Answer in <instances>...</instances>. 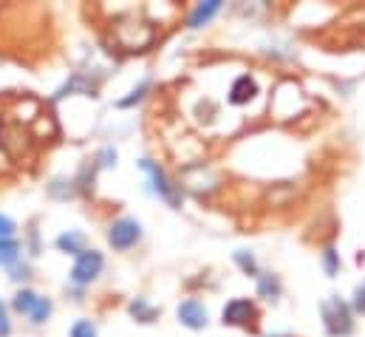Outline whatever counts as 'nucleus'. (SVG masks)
<instances>
[{"instance_id":"nucleus-21","label":"nucleus","mask_w":365,"mask_h":337,"mask_svg":"<svg viewBox=\"0 0 365 337\" xmlns=\"http://www.w3.org/2000/svg\"><path fill=\"white\" fill-rule=\"evenodd\" d=\"M9 332H11V326H9V318L3 315L0 318V337H9Z\"/></svg>"},{"instance_id":"nucleus-11","label":"nucleus","mask_w":365,"mask_h":337,"mask_svg":"<svg viewBox=\"0 0 365 337\" xmlns=\"http://www.w3.org/2000/svg\"><path fill=\"white\" fill-rule=\"evenodd\" d=\"M20 255V244L14 238H0V266H11Z\"/></svg>"},{"instance_id":"nucleus-4","label":"nucleus","mask_w":365,"mask_h":337,"mask_svg":"<svg viewBox=\"0 0 365 337\" xmlns=\"http://www.w3.org/2000/svg\"><path fill=\"white\" fill-rule=\"evenodd\" d=\"M142 238V224L136 218H116L108 227V244L113 250H130Z\"/></svg>"},{"instance_id":"nucleus-23","label":"nucleus","mask_w":365,"mask_h":337,"mask_svg":"<svg viewBox=\"0 0 365 337\" xmlns=\"http://www.w3.org/2000/svg\"><path fill=\"white\" fill-rule=\"evenodd\" d=\"M280 337H286V335H280Z\"/></svg>"},{"instance_id":"nucleus-20","label":"nucleus","mask_w":365,"mask_h":337,"mask_svg":"<svg viewBox=\"0 0 365 337\" xmlns=\"http://www.w3.org/2000/svg\"><path fill=\"white\" fill-rule=\"evenodd\" d=\"M354 309L365 315V283L363 286H357V292H354Z\"/></svg>"},{"instance_id":"nucleus-1","label":"nucleus","mask_w":365,"mask_h":337,"mask_svg":"<svg viewBox=\"0 0 365 337\" xmlns=\"http://www.w3.org/2000/svg\"><path fill=\"white\" fill-rule=\"evenodd\" d=\"M11 306H14L17 315H26L34 326L46 323V321L51 318V309H54L48 298H40V295L31 292V289H20V292L14 295V301H11Z\"/></svg>"},{"instance_id":"nucleus-3","label":"nucleus","mask_w":365,"mask_h":337,"mask_svg":"<svg viewBox=\"0 0 365 337\" xmlns=\"http://www.w3.org/2000/svg\"><path fill=\"white\" fill-rule=\"evenodd\" d=\"M139 165H142V170L150 176L153 193H159V198H165L170 207H179V204H182V190H179V187L165 176V170L159 168L156 162H150V159H142Z\"/></svg>"},{"instance_id":"nucleus-22","label":"nucleus","mask_w":365,"mask_h":337,"mask_svg":"<svg viewBox=\"0 0 365 337\" xmlns=\"http://www.w3.org/2000/svg\"><path fill=\"white\" fill-rule=\"evenodd\" d=\"M3 315H6V309H3V303H0V318H3Z\"/></svg>"},{"instance_id":"nucleus-8","label":"nucleus","mask_w":365,"mask_h":337,"mask_svg":"<svg viewBox=\"0 0 365 337\" xmlns=\"http://www.w3.org/2000/svg\"><path fill=\"white\" fill-rule=\"evenodd\" d=\"M255 94H258V85H255V80H252L250 74H244V77H238V80L232 83L230 102H232V105H244V102H250Z\"/></svg>"},{"instance_id":"nucleus-5","label":"nucleus","mask_w":365,"mask_h":337,"mask_svg":"<svg viewBox=\"0 0 365 337\" xmlns=\"http://www.w3.org/2000/svg\"><path fill=\"white\" fill-rule=\"evenodd\" d=\"M102 266H105L102 253H96V250H86V253L77 255V261H74V266H71V281H74L77 286H88L91 281L99 278Z\"/></svg>"},{"instance_id":"nucleus-6","label":"nucleus","mask_w":365,"mask_h":337,"mask_svg":"<svg viewBox=\"0 0 365 337\" xmlns=\"http://www.w3.org/2000/svg\"><path fill=\"white\" fill-rule=\"evenodd\" d=\"M255 318H258L255 306L250 301H244V298L230 301L224 306V323H230V326H255Z\"/></svg>"},{"instance_id":"nucleus-13","label":"nucleus","mask_w":365,"mask_h":337,"mask_svg":"<svg viewBox=\"0 0 365 337\" xmlns=\"http://www.w3.org/2000/svg\"><path fill=\"white\" fill-rule=\"evenodd\" d=\"M258 292H261L264 298L274 301V298L280 295V281H277L274 275H258Z\"/></svg>"},{"instance_id":"nucleus-16","label":"nucleus","mask_w":365,"mask_h":337,"mask_svg":"<svg viewBox=\"0 0 365 337\" xmlns=\"http://www.w3.org/2000/svg\"><path fill=\"white\" fill-rule=\"evenodd\" d=\"M235 261L241 263V269H244V272H250V275H255V272H258L255 258H252V255H247L244 250H238V253H235Z\"/></svg>"},{"instance_id":"nucleus-10","label":"nucleus","mask_w":365,"mask_h":337,"mask_svg":"<svg viewBox=\"0 0 365 337\" xmlns=\"http://www.w3.org/2000/svg\"><path fill=\"white\" fill-rule=\"evenodd\" d=\"M218 9H221V3H218V0L198 3V6H195V11H192V17H190V29H201L204 23H210V17H212Z\"/></svg>"},{"instance_id":"nucleus-2","label":"nucleus","mask_w":365,"mask_h":337,"mask_svg":"<svg viewBox=\"0 0 365 337\" xmlns=\"http://www.w3.org/2000/svg\"><path fill=\"white\" fill-rule=\"evenodd\" d=\"M323 321H326L329 335H334V337L351 335V329H354L351 312H349V306H346L340 298H331V301L323 303Z\"/></svg>"},{"instance_id":"nucleus-14","label":"nucleus","mask_w":365,"mask_h":337,"mask_svg":"<svg viewBox=\"0 0 365 337\" xmlns=\"http://www.w3.org/2000/svg\"><path fill=\"white\" fill-rule=\"evenodd\" d=\"M148 88H150V80H142L139 83V88H133L130 91V96H125V99H119V108H130V105H136L145 94H148Z\"/></svg>"},{"instance_id":"nucleus-12","label":"nucleus","mask_w":365,"mask_h":337,"mask_svg":"<svg viewBox=\"0 0 365 337\" xmlns=\"http://www.w3.org/2000/svg\"><path fill=\"white\" fill-rule=\"evenodd\" d=\"M130 315H133L139 323H150V321L156 318V309H153L148 301H142V298H139V301H133V303H130Z\"/></svg>"},{"instance_id":"nucleus-7","label":"nucleus","mask_w":365,"mask_h":337,"mask_svg":"<svg viewBox=\"0 0 365 337\" xmlns=\"http://www.w3.org/2000/svg\"><path fill=\"white\" fill-rule=\"evenodd\" d=\"M179 321L187 329H204L207 326V309L198 301H184L179 306Z\"/></svg>"},{"instance_id":"nucleus-9","label":"nucleus","mask_w":365,"mask_h":337,"mask_svg":"<svg viewBox=\"0 0 365 337\" xmlns=\"http://www.w3.org/2000/svg\"><path fill=\"white\" fill-rule=\"evenodd\" d=\"M57 250H63L66 255H80L86 253V236L77 233V230H68L57 238Z\"/></svg>"},{"instance_id":"nucleus-15","label":"nucleus","mask_w":365,"mask_h":337,"mask_svg":"<svg viewBox=\"0 0 365 337\" xmlns=\"http://www.w3.org/2000/svg\"><path fill=\"white\" fill-rule=\"evenodd\" d=\"M71 337H96V326L91 321H77L71 326Z\"/></svg>"},{"instance_id":"nucleus-18","label":"nucleus","mask_w":365,"mask_h":337,"mask_svg":"<svg viewBox=\"0 0 365 337\" xmlns=\"http://www.w3.org/2000/svg\"><path fill=\"white\" fill-rule=\"evenodd\" d=\"M323 263H326V272H329V275H334V272L340 269V261H337V253H334V250H326Z\"/></svg>"},{"instance_id":"nucleus-19","label":"nucleus","mask_w":365,"mask_h":337,"mask_svg":"<svg viewBox=\"0 0 365 337\" xmlns=\"http://www.w3.org/2000/svg\"><path fill=\"white\" fill-rule=\"evenodd\" d=\"M96 159H99V165H102V168H110V165L116 162V151H113V148H105V151H99V156H96Z\"/></svg>"},{"instance_id":"nucleus-17","label":"nucleus","mask_w":365,"mask_h":337,"mask_svg":"<svg viewBox=\"0 0 365 337\" xmlns=\"http://www.w3.org/2000/svg\"><path fill=\"white\" fill-rule=\"evenodd\" d=\"M14 230H17V224H14L9 216H3V213H0V238H11V236H14Z\"/></svg>"}]
</instances>
